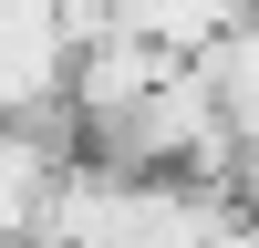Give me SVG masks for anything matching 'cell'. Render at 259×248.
Segmentation results:
<instances>
[{
	"instance_id": "2",
	"label": "cell",
	"mask_w": 259,
	"mask_h": 248,
	"mask_svg": "<svg viewBox=\"0 0 259 248\" xmlns=\"http://www.w3.org/2000/svg\"><path fill=\"white\" fill-rule=\"evenodd\" d=\"M207 62V83H218V114H228V135L259 145V11L239 21V31L218 41V52H197Z\"/></svg>"
},
{
	"instance_id": "1",
	"label": "cell",
	"mask_w": 259,
	"mask_h": 248,
	"mask_svg": "<svg viewBox=\"0 0 259 248\" xmlns=\"http://www.w3.org/2000/svg\"><path fill=\"white\" fill-rule=\"evenodd\" d=\"M156 73H166V52H156V41H135V31L114 21L104 41H83V52H73L62 93H73V114L94 124V114H124V103H145V93H156Z\"/></svg>"
}]
</instances>
